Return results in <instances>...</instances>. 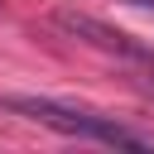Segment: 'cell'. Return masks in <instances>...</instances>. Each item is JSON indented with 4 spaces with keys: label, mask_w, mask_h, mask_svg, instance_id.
<instances>
[{
    "label": "cell",
    "mask_w": 154,
    "mask_h": 154,
    "mask_svg": "<svg viewBox=\"0 0 154 154\" xmlns=\"http://www.w3.org/2000/svg\"><path fill=\"white\" fill-rule=\"evenodd\" d=\"M0 106L10 116H24L43 130H58L67 140H91V144H116V149H154L149 135L120 125L116 116H101V111H87V106H67V101H53V96H0Z\"/></svg>",
    "instance_id": "6da1fadb"
},
{
    "label": "cell",
    "mask_w": 154,
    "mask_h": 154,
    "mask_svg": "<svg viewBox=\"0 0 154 154\" xmlns=\"http://www.w3.org/2000/svg\"><path fill=\"white\" fill-rule=\"evenodd\" d=\"M125 5H140V10H154V0H125Z\"/></svg>",
    "instance_id": "7a4b0ae2"
}]
</instances>
